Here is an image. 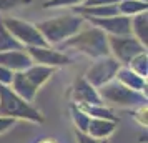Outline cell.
<instances>
[{"instance_id": "603a6c76", "label": "cell", "mask_w": 148, "mask_h": 143, "mask_svg": "<svg viewBox=\"0 0 148 143\" xmlns=\"http://www.w3.org/2000/svg\"><path fill=\"white\" fill-rule=\"evenodd\" d=\"M82 3H83V0H47L43 3V7H75V5H82Z\"/></svg>"}, {"instance_id": "ac0fdd59", "label": "cell", "mask_w": 148, "mask_h": 143, "mask_svg": "<svg viewBox=\"0 0 148 143\" xmlns=\"http://www.w3.org/2000/svg\"><path fill=\"white\" fill-rule=\"evenodd\" d=\"M116 7H118V14L120 15L133 17V15H136V14L147 12L148 3L143 2V0H121Z\"/></svg>"}, {"instance_id": "d4e9b609", "label": "cell", "mask_w": 148, "mask_h": 143, "mask_svg": "<svg viewBox=\"0 0 148 143\" xmlns=\"http://www.w3.org/2000/svg\"><path fill=\"white\" fill-rule=\"evenodd\" d=\"M12 80H14V72L0 65V85H5V87H10V83H12Z\"/></svg>"}, {"instance_id": "7a4b0ae2", "label": "cell", "mask_w": 148, "mask_h": 143, "mask_svg": "<svg viewBox=\"0 0 148 143\" xmlns=\"http://www.w3.org/2000/svg\"><path fill=\"white\" fill-rule=\"evenodd\" d=\"M83 22H85V18L82 15L67 14L37 22L35 27L40 30V34L43 35L48 45H60L83 27Z\"/></svg>"}, {"instance_id": "8992f818", "label": "cell", "mask_w": 148, "mask_h": 143, "mask_svg": "<svg viewBox=\"0 0 148 143\" xmlns=\"http://www.w3.org/2000/svg\"><path fill=\"white\" fill-rule=\"evenodd\" d=\"M108 48L110 55L120 65H128L133 57L147 52V47L133 35H108Z\"/></svg>"}, {"instance_id": "cb8c5ba5", "label": "cell", "mask_w": 148, "mask_h": 143, "mask_svg": "<svg viewBox=\"0 0 148 143\" xmlns=\"http://www.w3.org/2000/svg\"><path fill=\"white\" fill-rule=\"evenodd\" d=\"M75 140H77V143H110L108 138L98 140V138H93V136L87 135V133H82V131H77V130H75Z\"/></svg>"}, {"instance_id": "83f0119b", "label": "cell", "mask_w": 148, "mask_h": 143, "mask_svg": "<svg viewBox=\"0 0 148 143\" xmlns=\"http://www.w3.org/2000/svg\"><path fill=\"white\" fill-rule=\"evenodd\" d=\"M15 122H17L15 118L0 115V135H2V133H5V131H8V130L15 125Z\"/></svg>"}, {"instance_id": "f1b7e54d", "label": "cell", "mask_w": 148, "mask_h": 143, "mask_svg": "<svg viewBox=\"0 0 148 143\" xmlns=\"http://www.w3.org/2000/svg\"><path fill=\"white\" fill-rule=\"evenodd\" d=\"M37 143H58L55 138H42V140H37Z\"/></svg>"}, {"instance_id": "7c38bea8", "label": "cell", "mask_w": 148, "mask_h": 143, "mask_svg": "<svg viewBox=\"0 0 148 143\" xmlns=\"http://www.w3.org/2000/svg\"><path fill=\"white\" fill-rule=\"evenodd\" d=\"M115 80H118L120 83H123L125 87L136 92H141L147 95V78L140 77L136 72H133L128 65H120L116 73H115Z\"/></svg>"}, {"instance_id": "5b68a950", "label": "cell", "mask_w": 148, "mask_h": 143, "mask_svg": "<svg viewBox=\"0 0 148 143\" xmlns=\"http://www.w3.org/2000/svg\"><path fill=\"white\" fill-rule=\"evenodd\" d=\"M2 23L23 47H47L48 45L43 35L40 34V30L34 23H28V22L22 20V18H15V17L2 18Z\"/></svg>"}, {"instance_id": "2e32d148", "label": "cell", "mask_w": 148, "mask_h": 143, "mask_svg": "<svg viewBox=\"0 0 148 143\" xmlns=\"http://www.w3.org/2000/svg\"><path fill=\"white\" fill-rule=\"evenodd\" d=\"M132 18V35L136 40H140L145 47L148 45V15L147 12L136 14Z\"/></svg>"}, {"instance_id": "30bf717a", "label": "cell", "mask_w": 148, "mask_h": 143, "mask_svg": "<svg viewBox=\"0 0 148 143\" xmlns=\"http://www.w3.org/2000/svg\"><path fill=\"white\" fill-rule=\"evenodd\" d=\"M70 95L73 98V103H77V105H82V103H85V105H105L98 95V90L93 85H90L83 77L75 80V83L70 88Z\"/></svg>"}, {"instance_id": "44dd1931", "label": "cell", "mask_w": 148, "mask_h": 143, "mask_svg": "<svg viewBox=\"0 0 148 143\" xmlns=\"http://www.w3.org/2000/svg\"><path fill=\"white\" fill-rule=\"evenodd\" d=\"M128 67L132 68L133 72H136L140 77L147 78V75H148V55H147V52L133 57L132 60L128 62Z\"/></svg>"}, {"instance_id": "9a60e30c", "label": "cell", "mask_w": 148, "mask_h": 143, "mask_svg": "<svg viewBox=\"0 0 148 143\" xmlns=\"http://www.w3.org/2000/svg\"><path fill=\"white\" fill-rule=\"evenodd\" d=\"M53 72H55V68H52V67H45V65L34 63V65H32V67H28L23 73H25V77L34 83L37 88H40L42 85H43L50 77L53 75Z\"/></svg>"}, {"instance_id": "9c48e42d", "label": "cell", "mask_w": 148, "mask_h": 143, "mask_svg": "<svg viewBox=\"0 0 148 143\" xmlns=\"http://www.w3.org/2000/svg\"><path fill=\"white\" fill-rule=\"evenodd\" d=\"M87 18L93 27L103 30L107 35H132V18L125 17V15H112V17H103V18H97V17H83Z\"/></svg>"}, {"instance_id": "4316f807", "label": "cell", "mask_w": 148, "mask_h": 143, "mask_svg": "<svg viewBox=\"0 0 148 143\" xmlns=\"http://www.w3.org/2000/svg\"><path fill=\"white\" fill-rule=\"evenodd\" d=\"M133 116L141 127H147V105H141V107H138V108H135V115Z\"/></svg>"}, {"instance_id": "5bb4252c", "label": "cell", "mask_w": 148, "mask_h": 143, "mask_svg": "<svg viewBox=\"0 0 148 143\" xmlns=\"http://www.w3.org/2000/svg\"><path fill=\"white\" fill-rule=\"evenodd\" d=\"M118 127V122L113 120H105V118H90L88 123V130L87 135L103 140V138H110L115 133V130Z\"/></svg>"}, {"instance_id": "e0dca14e", "label": "cell", "mask_w": 148, "mask_h": 143, "mask_svg": "<svg viewBox=\"0 0 148 143\" xmlns=\"http://www.w3.org/2000/svg\"><path fill=\"white\" fill-rule=\"evenodd\" d=\"M77 105V103H75ZM78 108H82L85 113H87L90 118H105V120H113V122H118V118L110 108H107L105 105H77Z\"/></svg>"}, {"instance_id": "4fadbf2b", "label": "cell", "mask_w": 148, "mask_h": 143, "mask_svg": "<svg viewBox=\"0 0 148 143\" xmlns=\"http://www.w3.org/2000/svg\"><path fill=\"white\" fill-rule=\"evenodd\" d=\"M10 88L14 90L20 98H23V100L28 102V103L34 102L35 95H37V90H38L34 83L25 77L23 72H15L14 73V80L10 83Z\"/></svg>"}, {"instance_id": "ffe728a7", "label": "cell", "mask_w": 148, "mask_h": 143, "mask_svg": "<svg viewBox=\"0 0 148 143\" xmlns=\"http://www.w3.org/2000/svg\"><path fill=\"white\" fill-rule=\"evenodd\" d=\"M70 113H72V120H73L75 130H77V131H82V133H87L88 123H90V116H88L82 108H78L75 103L70 105Z\"/></svg>"}, {"instance_id": "277c9868", "label": "cell", "mask_w": 148, "mask_h": 143, "mask_svg": "<svg viewBox=\"0 0 148 143\" xmlns=\"http://www.w3.org/2000/svg\"><path fill=\"white\" fill-rule=\"evenodd\" d=\"M97 90H98V95H100L101 102L110 103V105L118 107V108L135 110L138 107H141V105H147V95L145 93L128 88V87H125L123 83H120L115 78L112 82L101 85L100 88Z\"/></svg>"}, {"instance_id": "3957f363", "label": "cell", "mask_w": 148, "mask_h": 143, "mask_svg": "<svg viewBox=\"0 0 148 143\" xmlns=\"http://www.w3.org/2000/svg\"><path fill=\"white\" fill-rule=\"evenodd\" d=\"M0 115L15 120H27L32 123H43L45 120L32 103L25 102L10 87L5 85H0Z\"/></svg>"}, {"instance_id": "52a82bcc", "label": "cell", "mask_w": 148, "mask_h": 143, "mask_svg": "<svg viewBox=\"0 0 148 143\" xmlns=\"http://www.w3.org/2000/svg\"><path fill=\"white\" fill-rule=\"evenodd\" d=\"M118 67H120V63L115 60L112 55L101 57V58H95L92 67L85 72L83 78L90 85H93L95 88H100L101 85H105V83L113 80Z\"/></svg>"}, {"instance_id": "6da1fadb", "label": "cell", "mask_w": 148, "mask_h": 143, "mask_svg": "<svg viewBox=\"0 0 148 143\" xmlns=\"http://www.w3.org/2000/svg\"><path fill=\"white\" fill-rule=\"evenodd\" d=\"M60 47H67L70 50L87 55V57H92V58H101V57L110 55L108 35L93 25H90L87 28L82 27L75 35H72L63 43H60Z\"/></svg>"}, {"instance_id": "d6986e66", "label": "cell", "mask_w": 148, "mask_h": 143, "mask_svg": "<svg viewBox=\"0 0 148 143\" xmlns=\"http://www.w3.org/2000/svg\"><path fill=\"white\" fill-rule=\"evenodd\" d=\"M23 45L8 32L0 18V52H8V50H23Z\"/></svg>"}, {"instance_id": "7402d4cb", "label": "cell", "mask_w": 148, "mask_h": 143, "mask_svg": "<svg viewBox=\"0 0 148 143\" xmlns=\"http://www.w3.org/2000/svg\"><path fill=\"white\" fill-rule=\"evenodd\" d=\"M25 3H30V0H0V14L10 12L20 5H25Z\"/></svg>"}, {"instance_id": "8fae6325", "label": "cell", "mask_w": 148, "mask_h": 143, "mask_svg": "<svg viewBox=\"0 0 148 143\" xmlns=\"http://www.w3.org/2000/svg\"><path fill=\"white\" fill-rule=\"evenodd\" d=\"M0 65L8 68L12 72H25L28 67L34 65V62L27 53V50H8V52H0Z\"/></svg>"}, {"instance_id": "f546056e", "label": "cell", "mask_w": 148, "mask_h": 143, "mask_svg": "<svg viewBox=\"0 0 148 143\" xmlns=\"http://www.w3.org/2000/svg\"><path fill=\"white\" fill-rule=\"evenodd\" d=\"M143 2H147V0H143Z\"/></svg>"}, {"instance_id": "484cf974", "label": "cell", "mask_w": 148, "mask_h": 143, "mask_svg": "<svg viewBox=\"0 0 148 143\" xmlns=\"http://www.w3.org/2000/svg\"><path fill=\"white\" fill-rule=\"evenodd\" d=\"M121 0H83V7H98V5H118Z\"/></svg>"}, {"instance_id": "ba28073f", "label": "cell", "mask_w": 148, "mask_h": 143, "mask_svg": "<svg viewBox=\"0 0 148 143\" xmlns=\"http://www.w3.org/2000/svg\"><path fill=\"white\" fill-rule=\"evenodd\" d=\"M25 50L30 55L32 62L38 63V65L57 68V67H63V65L73 63L68 55H65L60 50H55L50 45H47V47H25Z\"/></svg>"}]
</instances>
